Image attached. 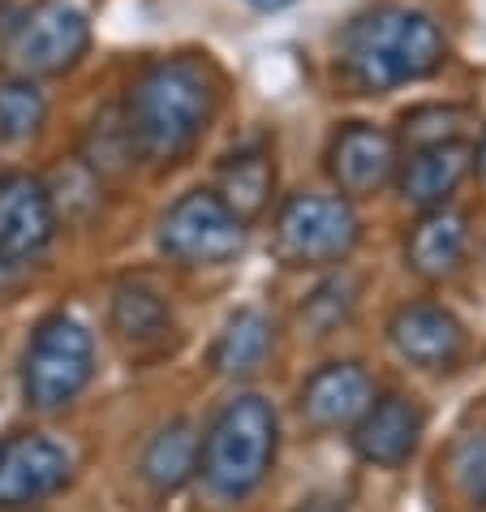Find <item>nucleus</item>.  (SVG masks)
<instances>
[{
	"label": "nucleus",
	"mask_w": 486,
	"mask_h": 512,
	"mask_svg": "<svg viewBox=\"0 0 486 512\" xmlns=\"http://www.w3.org/2000/svg\"><path fill=\"white\" fill-rule=\"evenodd\" d=\"M125 130L151 164H177L203 142L216 117V78L194 56H164L138 69L125 95Z\"/></svg>",
	"instance_id": "f257e3e1"
},
{
	"label": "nucleus",
	"mask_w": 486,
	"mask_h": 512,
	"mask_svg": "<svg viewBox=\"0 0 486 512\" xmlns=\"http://www.w3.org/2000/svg\"><path fill=\"white\" fill-rule=\"evenodd\" d=\"M448 61V39L426 9L379 5L349 22L340 39V69L362 91H396L422 82Z\"/></svg>",
	"instance_id": "f03ea898"
},
{
	"label": "nucleus",
	"mask_w": 486,
	"mask_h": 512,
	"mask_svg": "<svg viewBox=\"0 0 486 512\" xmlns=\"http://www.w3.org/2000/svg\"><path fill=\"white\" fill-rule=\"evenodd\" d=\"M280 452V418L276 405L259 392L233 396L198 435V469L211 500L241 504L267 482Z\"/></svg>",
	"instance_id": "7ed1b4c3"
},
{
	"label": "nucleus",
	"mask_w": 486,
	"mask_h": 512,
	"mask_svg": "<svg viewBox=\"0 0 486 512\" xmlns=\"http://www.w3.org/2000/svg\"><path fill=\"white\" fill-rule=\"evenodd\" d=\"M95 379V336L91 327L56 310L39 319L22 353V401L35 414H61Z\"/></svg>",
	"instance_id": "20e7f679"
},
{
	"label": "nucleus",
	"mask_w": 486,
	"mask_h": 512,
	"mask_svg": "<svg viewBox=\"0 0 486 512\" xmlns=\"http://www.w3.org/2000/svg\"><path fill=\"white\" fill-rule=\"evenodd\" d=\"M357 237H362V220L345 194H293L284 198L276 211V229H271V246L284 267H332L345 263Z\"/></svg>",
	"instance_id": "39448f33"
},
{
	"label": "nucleus",
	"mask_w": 486,
	"mask_h": 512,
	"mask_svg": "<svg viewBox=\"0 0 486 512\" xmlns=\"http://www.w3.org/2000/svg\"><path fill=\"white\" fill-rule=\"evenodd\" d=\"M250 224L216 190H185L160 216L155 246L177 267H220L246 250Z\"/></svg>",
	"instance_id": "423d86ee"
},
{
	"label": "nucleus",
	"mask_w": 486,
	"mask_h": 512,
	"mask_svg": "<svg viewBox=\"0 0 486 512\" xmlns=\"http://www.w3.org/2000/svg\"><path fill=\"white\" fill-rule=\"evenodd\" d=\"M91 48L87 13L69 0H39L13 22L5 39V56L22 78H56L69 74Z\"/></svg>",
	"instance_id": "0eeeda50"
},
{
	"label": "nucleus",
	"mask_w": 486,
	"mask_h": 512,
	"mask_svg": "<svg viewBox=\"0 0 486 512\" xmlns=\"http://www.w3.org/2000/svg\"><path fill=\"white\" fill-rule=\"evenodd\" d=\"M74 478V452L44 431L0 435V508H31L52 500Z\"/></svg>",
	"instance_id": "6e6552de"
},
{
	"label": "nucleus",
	"mask_w": 486,
	"mask_h": 512,
	"mask_svg": "<svg viewBox=\"0 0 486 512\" xmlns=\"http://www.w3.org/2000/svg\"><path fill=\"white\" fill-rule=\"evenodd\" d=\"M422 435H426V409L409 392L375 396L362 409V418L349 426V444L357 452V461L375 469H400L405 461H413Z\"/></svg>",
	"instance_id": "1a4fd4ad"
},
{
	"label": "nucleus",
	"mask_w": 486,
	"mask_h": 512,
	"mask_svg": "<svg viewBox=\"0 0 486 512\" xmlns=\"http://www.w3.org/2000/svg\"><path fill=\"white\" fill-rule=\"evenodd\" d=\"M56 241V198L39 177L0 181V263L22 267Z\"/></svg>",
	"instance_id": "9d476101"
},
{
	"label": "nucleus",
	"mask_w": 486,
	"mask_h": 512,
	"mask_svg": "<svg viewBox=\"0 0 486 512\" xmlns=\"http://www.w3.org/2000/svg\"><path fill=\"white\" fill-rule=\"evenodd\" d=\"M400 164V142L370 121H349L340 125L332 147H327V173H332L336 190L349 198H370L379 194L396 177Z\"/></svg>",
	"instance_id": "9b49d317"
},
{
	"label": "nucleus",
	"mask_w": 486,
	"mask_h": 512,
	"mask_svg": "<svg viewBox=\"0 0 486 512\" xmlns=\"http://www.w3.org/2000/svg\"><path fill=\"white\" fill-rule=\"evenodd\" d=\"M388 340L418 371H448L465 353V323L439 302H409L388 319Z\"/></svg>",
	"instance_id": "f8f14e48"
},
{
	"label": "nucleus",
	"mask_w": 486,
	"mask_h": 512,
	"mask_svg": "<svg viewBox=\"0 0 486 512\" xmlns=\"http://www.w3.org/2000/svg\"><path fill=\"white\" fill-rule=\"evenodd\" d=\"M370 401H375V379L366 375L362 362H323L297 392V414L310 431L327 435L349 431Z\"/></svg>",
	"instance_id": "ddd939ff"
},
{
	"label": "nucleus",
	"mask_w": 486,
	"mask_h": 512,
	"mask_svg": "<svg viewBox=\"0 0 486 512\" xmlns=\"http://www.w3.org/2000/svg\"><path fill=\"white\" fill-rule=\"evenodd\" d=\"M469 168H474V147L465 138L422 142V147H409V155L396 164V186L405 194V203H413L418 211L448 207V198L469 177Z\"/></svg>",
	"instance_id": "4468645a"
},
{
	"label": "nucleus",
	"mask_w": 486,
	"mask_h": 512,
	"mask_svg": "<svg viewBox=\"0 0 486 512\" xmlns=\"http://www.w3.org/2000/svg\"><path fill=\"white\" fill-rule=\"evenodd\" d=\"M469 250V220L452 207H431L413 224L405 241V259L422 280H443L461 267Z\"/></svg>",
	"instance_id": "2eb2a0df"
},
{
	"label": "nucleus",
	"mask_w": 486,
	"mask_h": 512,
	"mask_svg": "<svg viewBox=\"0 0 486 512\" xmlns=\"http://www.w3.org/2000/svg\"><path fill=\"white\" fill-rule=\"evenodd\" d=\"M276 349V323L259 306H241L224 319L216 345H211V371L220 379H250Z\"/></svg>",
	"instance_id": "dca6fc26"
},
{
	"label": "nucleus",
	"mask_w": 486,
	"mask_h": 512,
	"mask_svg": "<svg viewBox=\"0 0 486 512\" xmlns=\"http://www.w3.org/2000/svg\"><path fill=\"white\" fill-rule=\"evenodd\" d=\"M194 469H198V431H194V422H185V418H173L168 426H160V431L147 439L142 461H138V474L155 495L181 491L185 482L194 478Z\"/></svg>",
	"instance_id": "f3484780"
},
{
	"label": "nucleus",
	"mask_w": 486,
	"mask_h": 512,
	"mask_svg": "<svg viewBox=\"0 0 486 512\" xmlns=\"http://www.w3.org/2000/svg\"><path fill=\"white\" fill-rule=\"evenodd\" d=\"M108 323H112V332H117V340H125V345H134V349H147V345H160V340L173 332V310H168V302L151 284L125 280V284H117V293H112Z\"/></svg>",
	"instance_id": "a211bd4d"
},
{
	"label": "nucleus",
	"mask_w": 486,
	"mask_h": 512,
	"mask_svg": "<svg viewBox=\"0 0 486 512\" xmlns=\"http://www.w3.org/2000/svg\"><path fill=\"white\" fill-rule=\"evenodd\" d=\"M271 190H276V164H271V155L263 147H246V151L228 155L216 173V194L246 224L267 211Z\"/></svg>",
	"instance_id": "6ab92c4d"
},
{
	"label": "nucleus",
	"mask_w": 486,
	"mask_h": 512,
	"mask_svg": "<svg viewBox=\"0 0 486 512\" xmlns=\"http://www.w3.org/2000/svg\"><path fill=\"white\" fill-rule=\"evenodd\" d=\"M48 121V99L35 78H0V147H18L35 138Z\"/></svg>",
	"instance_id": "aec40b11"
},
{
	"label": "nucleus",
	"mask_w": 486,
	"mask_h": 512,
	"mask_svg": "<svg viewBox=\"0 0 486 512\" xmlns=\"http://www.w3.org/2000/svg\"><path fill=\"white\" fill-rule=\"evenodd\" d=\"M91 151H87V164L99 168V173H112V168H125L134 160V138L130 130H125V117H121V108H112V112H99L95 125H91Z\"/></svg>",
	"instance_id": "412c9836"
},
{
	"label": "nucleus",
	"mask_w": 486,
	"mask_h": 512,
	"mask_svg": "<svg viewBox=\"0 0 486 512\" xmlns=\"http://www.w3.org/2000/svg\"><path fill=\"white\" fill-rule=\"evenodd\" d=\"M353 306H357V284L349 276H332V280H323L319 289L306 297L302 315H306L310 327H319V332H332V327H340V323L353 315Z\"/></svg>",
	"instance_id": "4be33fe9"
},
{
	"label": "nucleus",
	"mask_w": 486,
	"mask_h": 512,
	"mask_svg": "<svg viewBox=\"0 0 486 512\" xmlns=\"http://www.w3.org/2000/svg\"><path fill=\"white\" fill-rule=\"evenodd\" d=\"M452 478L465 500L486 512V435H465L452 448Z\"/></svg>",
	"instance_id": "5701e85b"
},
{
	"label": "nucleus",
	"mask_w": 486,
	"mask_h": 512,
	"mask_svg": "<svg viewBox=\"0 0 486 512\" xmlns=\"http://www.w3.org/2000/svg\"><path fill=\"white\" fill-rule=\"evenodd\" d=\"M465 112L461 108H418L405 117V142L422 147V142H439V138H456Z\"/></svg>",
	"instance_id": "b1692460"
},
{
	"label": "nucleus",
	"mask_w": 486,
	"mask_h": 512,
	"mask_svg": "<svg viewBox=\"0 0 486 512\" xmlns=\"http://www.w3.org/2000/svg\"><path fill=\"white\" fill-rule=\"evenodd\" d=\"M293 512H349V504L340 500V495H332V491H310L306 500L293 504Z\"/></svg>",
	"instance_id": "393cba45"
},
{
	"label": "nucleus",
	"mask_w": 486,
	"mask_h": 512,
	"mask_svg": "<svg viewBox=\"0 0 486 512\" xmlns=\"http://www.w3.org/2000/svg\"><path fill=\"white\" fill-rule=\"evenodd\" d=\"M254 9H263V13H280V9H293L297 0H250Z\"/></svg>",
	"instance_id": "a878e982"
},
{
	"label": "nucleus",
	"mask_w": 486,
	"mask_h": 512,
	"mask_svg": "<svg viewBox=\"0 0 486 512\" xmlns=\"http://www.w3.org/2000/svg\"><path fill=\"white\" fill-rule=\"evenodd\" d=\"M474 160H478V173L486 177V134H482V147L474 151Z\"/></svg>",
	"instance_id": "bb28decb"
}]
</instances>
